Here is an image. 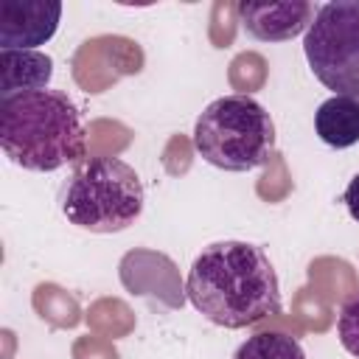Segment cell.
Listing matches in <instances>:
<instances>
[{"label":"cell","instance_id":"cell-1","mask_svg":"<svg viewBox=\"0 0 359 359\" xmlns=\"http://www.w3.org/2000/svg\"><path fill=\"white\" fill-rule=\"evenodd\" d=\"M194 309L222 328H247L280 311V283L269 255L250 241H213L185 280Z\"/></svg>","mask_w":359,"mask_h":359},{"label":"cell","instance_id":"cell-2","mask_svg":"<svg viewBox=\"0 0 359 359\" xmlns=\"http://www.w3.org/2000/svg\"><path fill=\"white\" fill-rule=\"evenodd\" d=\"M0 146L25 171H56L87 157L79 107L59 90L0 98Z\"/></svg>","mask_w":359,"mask_h":359},{"label":"cell","instance_id":"cell-3","mask_svg":"<svg viewBox=\"0 0 359 359\" xmlns=\"http://www.w3.org/2000/svg\"><path fill=\"white\" fill-rule=\"evenodd\" d=\"M194 149L222 171H252L275 151V123L252 95H222L199 112Z\"/></svg>","mask_w":359,"mask_h":359},{"label":"cell","instance_id":"cell-4","mask_svg":"<svg viewBox=\"0 0 359 359\" xmlns=\"http://www.w3.org/2000/svg\"><path fill=\"white\" fill-rule=\"evenodd\" d=\"M143 182L137 171L118 157H84L62 196V213L70 224L90 233H121L143 213Z\"/></svg>","mask_w":359,"mask_h":359},{"label":"cell","instance_id":"cell-5","mask_svg":"<svg viewBox=\"0 0 359 359\" xmlns=\"http://www.w3.org/2000/svg\"><path fill=\"white\" fill-rule=\"evenodd\" d=\"M303 53L320 84L359 98V0L323 3L303 36Z\"/></svg>","mask_w":359,"mask_h":359},{"label":"cell","instance_id":"cell-6","mask_svg":"<svg viewBox=\"0 0 359 359\" xmlns=\"http://www.w3.org/2000/svg\"><path fill=\"white\" fill-rule=\"evenodd\" d=\"M62 20L56 0H3L0 3V50H39Z\"/></svg>","mask_w":359,"mask_h":359},{"label":"cell","instance_id":"cell-7","mask_svg":"<svg viewBox=\"0 0 359 359\" xmlns=\"http://www.w3.org/2000/svg\"><path fill=\"white\" fill-rule=\"evenodd\" d=\"M241 17V28L258 42H286L297 34L309 31L314 20V6L306 0H286V3H258L244 0L236 6Z\"/></svg>","mask_w":359,"mask_h":359},{"label":"cell","instance_id":"cell-8","mask_svg":"<svg viewBox=\"0 0 359 359\" xmlns=\"http://www.w3.org/2000/svg\"><path fill=\"white\" fill-rule=\"evenodd\" d=\"M53 59L42 50H0V98L48 90Z\"/></svg>","mask_w":359,"mask_h":359},{"label":"cell","instance_id":"cell-9","mask_svg":"<svg viewBox=\"0 0 359 359\" xmlns=\"http://www.w3.org/2000/svg\"><path fill=\"white\" fill-rule=\"evenodd\" d=\"M314 132L331 149H351L359 143V98L331 95L314 112Z\"/></svg>","mask_w":359,"mask_h":359},{"label":"cell","instance_id":"cell-10","mask_svg":"<svg viewBox=\"0 0 359 359\" xmlns=\"http://www.w3.org/2000/svg\"><path fill=\"white\" fill-rule=\"evenodd\" d=\"M233 359H306V353L294 337L278 331H261L247 337L236 348Z\"/></svg>","mask_w":359,"mask_h":359},{"label":"cell","instance_id":"cell-11","mask_svg":"<svg viewBox=\"0 0 359 359\" xmlns=\"http://www.w3.org/2000/svg\"><path fill=\"white\" fill-rule=\"evenodd\" d=\"M337 334H339V345L359 359V294H353L351 300L342 303L339 309V320H337Z\"/></svg>","mask_w":359,"mask_h":359},{"label":"cell","instance_id":"cell-12","mask_svg":"<svg viewBox=\"0 0 359 359\" xmlns=\"http://www.w3.org/2000/svg\"><path fill=\"white\" fill-rule=\"evenodd\" d=\"M342 202H345L351 219L359 222V174L351 177V182H348V188H345V194H342Z\"/></svg>","mask_w":359,"mask_h":359}]
</instances>
